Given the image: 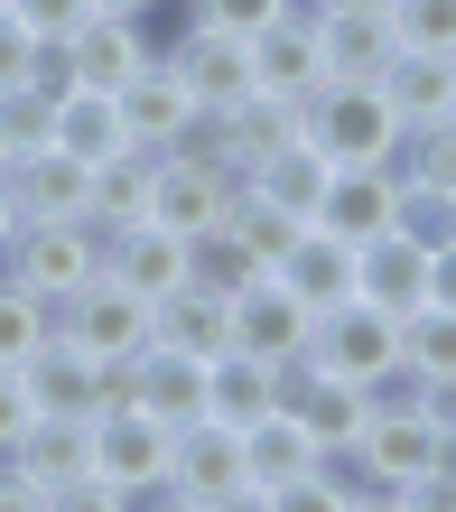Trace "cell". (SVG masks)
I'll return each instance as SVG.
<instances>
[{"label": "cell", "mask_w": 456, "mask_h": 512, "mask_svg": "<svg viewBox=\"0 0 456 512\" xmlns=\"http://www.w3.org/2000/svg\"><path fill=\"white\" fill-rule=\"evenodd\" d=\"M308 140L336 168H401L410 122L391 112L382 84H317V94H308Z\"/></svg>", "instance_id": "cell-1"}, {"label": "cell", "mask_w": 456, "mask_h": 512, "mask_svg": "<svg viewBox=\"0 0 456 512\" xmlns=\"http://www.w3.org/2000/svg\"><path fill=\"white\" fill-rule=\"evenodd\" d=\"M159 503H187V512H224V503H252V466H242V429L224 419H187L168 438V485Z\"/></svg>", "instance_id": "cell-2"}, {"label": "cell", "mask_w": 456, "mask_h": 512, "mask_svg": "<svg viewBox=\"0 0 456 512\" xmlns=\"http://www.w3.org/2000/svg\"><path fill=\"white\" fill-rule=\"evenodd\" d=\"M56 336H75L84 354H103V364H131V354L159 336V298H140L131 280H84L75 298H56Z\"/></svg>", "instance_id": "cell-3"}, {"label": "cell", "mask_w": 456, "mask_h": 512, "mask_svg": "<svg viewBox=\"0 0 456 512\" xmlns=\"http://www.w3.org/2000/svg\"><path fill=\"white\" fill-rule=\"evenodd\" d=\"M438 447H447V429H438L429 401H373V419H363V438H354V457H363V475L382 485V503H401L419 475L438 466Z\"/></svg>", "instance_id": "cell-4"}, {"label": "cell", "mask_w": 456, "mask_h": 512, "mask_svg": "<svg viewBox=\"0 0 456 512\" xmlns=\"http://www.w3.org/2000/svg\"><path fill=\"white\" fill-rule=\"evenodd\" d=\"M308 354H317L326 373H345V382H363V391H382L391 373H401V317L373 308V298H336V308H317Z\"/></svg>", "instance_id": "cell-5"}, {"label": "cell", "mask_w": 456, "mask_h": 512, "mask_svg": "<svg viewBox=\"0 0 456 512\" xmlns=\"http://www.w3.org/2000/svg\"><path fill=\"white\" fill-rule=\"evenodd\" d=\"M0 270H19L38 298H75L84 280H103V224L94 215H56V224H19V243Z\"/></svg>", "instance_id": "cell-6"}, {"label": "cell", "mask_w": 456, "mask_h": 512, "mask_svg": "<svg viewBox=\"0 0 456 512\" xmlns=\"http://www.w3.org/2000/svg\"><path fill=\"white\" fill-rule=\"evenodd\" d=\"M168 438H177V429H159L149 410L112 401V410L94 419V475H103L121 503H159V485H168Z\"/></svg>", "instance_id": "cell-7"}, {"label": "cell", "mask_w": 456, "mask_h": 512, "mask_svg": "<svg viewBox=\"0 0 456 512\" xmlns=\"http://www.w3.org/2000/svg\"><path fill=\"white\" fill-rule=\"evenodd\" d=\"M28 391H38V410H56V419H103L121 401V364L84 354L75 336H47L28 354Z\"/></svg>", "instance_id": "cell-8"}, {"label": "cell", "mask_w": 456, "mask_h": 512, "mask_svg": "<svg viewBox=\"0 0 456 512\" xmlns=\"http://www.w3.org/2000/svg\"><path fill=\"white\" fill-rule=\"evenodd\" d=\"M326 447L308 438V419L298 410H261L252 429H242V466H252V512H289V494L308 485V466Z\"/></svg>", "instance_id": "cell-9"}, {"label": "cell", "mask_w": 456, "mask_h": 512, "mask_svg": "<svg viewBox=\"0 0 456 512\" xmlns=\"http://www.w3.org/2000/svg\"><path fill=\"white\" fill-rule=\"evenodd\" d=\"M224 308H233V345H242V354H270V364L308 354V336H317V308L280 280V270H261V280H252V289H233Z\"/></svg>", "instance_id": "cell-10"}, {"label": "cell", "mask_w": 456, "mask_h": 512, "mask_svg": "<svg viewBox=\"0 0 456 512\" xmlns=\"http://www.w3.org/2000/svg\"><path fill=\"white\" fill-rule=\"evenodd\" d=\"M121 401H131V410H149L159 429H187V419H205V364L149 336L131 364H121Z\"/></svg>", "instance_id": "cell-11"}, {"label": "cell", "mask_w": 456, "mask_h": 512, "mask_svg": "<svg viewBox=\"0 0 456 512\" xmlns=\"http://www.w3.org/2000/svg\"><path fill=\"white\" fill-rule=\"evenodd\" d=\"M233 196H242V187H233L224 168H205V159H187V149H168L159 177H149V224H168V233H187V243H196V233L224 224Z\"/></svg>", "instance_id": "cell-12"}, {"label": "cell", "mask_w": 456, "mask_h": 512, "mask_svg": "<svg viewBox=\"0 0 456 512\" xmlns=\"http://www.w3.org/2000/svg\"><path fill=\"white\" fill-rule=\"evenodd\" d=\"M177 75H187V94L205 112H233V103H252L261 94V75H252V38H224V28H187L177 47H159Z\"/></svg>", "instance_id": "cell-13"}, {"label": "cell", "mask_w": 456, "mask_h": 512, "mask_svg": "<svg viewBox=\"0 0 456 512\" xmlns=\"http://www.w3.org/2000/svg\"><path fill=\"white\" fill-rule=\"evenodd\" d=\"M103 270L112 280H131L140 298H177L196 280V243L187 233H168V224H121L112 243H103Z\"/></svg>", "instance_id": "cell-14"}, {"label": "cell", "mask_w": 456, "mask_h": 512, "mask_svg": "<svg viewBox=\"0 0 456 512\" xmlns=\"http://www.w3.org/2000/svg\"><path fill=\"white\" fill-rule=\"evenodd\" d=\"M391 56H401L391 10H317V66H326V84H382Z\"/></svg>", "instance_id": "cell-15"}, {"label": "cell", "mask_w": 456, "mask_h": 512, "mask_svg": "<svg viewBox=\"0 0 456 512\" xmlns=\"http://www.w3.org/2000/svg\"><path fill=\"white\" fill-rule=\"evenodd\" d=\"M121 122H131V140H149V149H177V140H187V122H196V94H187V75H177L168 66V56H149V66L131 75V84H121Z\"/></svg>", "instance_id": "cell-16"}, {"label": "cell", "mask_w": 456, "mask_h": 512, "mask_svg": "<svg viewBox=\"0 0 456 512\" xmlns=\"http://www.w3.org/2000/svg\"><path fill=\"white\" fill-rule=\"evenodd\" d=\"M10 177V196H19V224H56V215H84V187H94V168L75 159V149H28V159L0 168Z\"/></svg>", "instance_id": "cell-17"}, {"label": "cell", "mask_w": 456, "mask_h": 512, "mask_svg": "<svg viewBox=\"0 0 456 512\" xmlns=\"http://www.w3.org/2000/svg\"><path fill=\"white\" fill-rule=\"evenodd\" d=\"M354 298H373V308L410 317L419 298H429V252H419L401 224L373 233V243H354Z\"/></svg>", "instance_id": "cell-18"}, {"label": "cell", "mask_w": 456, "mask_h": 512, "mask_svg": "<svg viewBox=\"0 0 456 512\" xmlns=\"http://www.w3.org/2000/svg\"><path fill=\"white\" fill-rule=\"evenodd\" d=\"M66 56H75V84H94V94H121V84H131V75H140L159 47L140 38V19H121V10H94V19H84L75 38H66Z\"/></svg>", "instance_id": "cell-19"}, {"label": "cell", "mask_w": 456, "mask_h": 512, "mask_svg": "<svg viewBox=\"0 0 456 512\" xmlns=\"http://www.w3.org/2000/svg\"><path fill=\"white\" fill-rule=\"evenodd\" d=\"M391 205H401V168H336L317 196V224L345 243H373V233H391Z\"/></svg>", "instance_id": "cell-20"}, {"label": "cell", "mask_w": 456, "mask_h": 512, "mask_svg": "<svg viewBox=\"0 0 456 512\" xmlns=\"http://www.w3.org/2000/svg\"><path fill=\"white\" fill-rule=\"evenodd\" d=\"M252 75H261V94H298L308 103L326 66H317V10H289V19H270L261 38H252Z\"/></svg>", "instance_id": "cell-21"}, {"label": "cell", "mask_w": 456, "mask_h": 512, "mask_svg": "<svg viewBox=\"0 0 456 512\" xmlns=\"http://www.w3.org/2000/svg\"><path fill=\"white\" fill-rule=\"evenodd\" d=\"M261 410H280V364H270V354L224 345L215 364H205V419H224V429H252Z\"/></svg>", "instance_id": "cell-22"}, {"label": "cell", "mask_w": 456, "mask_h": 512, "mask_svg": "<svg viewBox=\"0 0 456 512\" xmlns=\"http://www.w3.org/2000/svg\"><path fill=\"white\" fill-rule=\"evenodd\" d=\"M382 94H391V112H401L410 131L447 122V112H456V56H438V47H401V56L382 66Z\"/></svg>", "instance_id": "cell-23"}, {"label": "cell", "mask_w": 456, "mask_h": 512, "mask_svg": "<svg viewBox=\"0 0 456 512\" xmlns=\"http://www.w3.org/2000/svg\"><path fill=\"white\" fill-rule=\"evenodd\" d=\"M159 159H168V149L131 140L121 159H103V168H94V187H84V215L103 224V243H112L121 224H149V177H159Z\"/></svg>", "instance_id": "cell-24"}, {"label": "cell", "mask_w": 456, "mask_h": 512, "mask_svg": "<svg viewBox=\"0 0 456 512\" xmlns=\"http://www.w3.org/2000/svg\"><path fill=\"white\" fill-rule=\"evenodd\" d=\"M224 131H233L242 177H252L261 159H280V149L308 140V103H298V94H252V103H233V112H224Z\"/></svg>", "instance_id": "cell-25"}, {"label": "cell", "mask_w": 456, "mask_h": 512, "mask_svg": "<svg viewBox=\"0 0 456 512\" xmlns=\"http://www.w3.org/2000/svg\"><path fill=\"white\" fill-rule=\"evenodd\" d=\"M159 345H177V354H196V364H215V354L233 345V308H224V289H205V280H187L177 298H159Z\"/></svg>", "instance_id": "cell-26"}, {"label": "cell", "mask_w": 456, "mask_h": 512, "mask_svg": "<svg viewBox=\"0 0 456 512\" xmlns=\"http://www.w3.org/2000/svg\"><path fill=\"white\" fill-rule=\"evenodd\" d=\"M56 149H75L84 168H103L131 149V122H121V103L94 94V84H75V94H56Z\"/></svg>", "instance_id": "cell-27"}, {"label": "cell", "mask_w": 456, "mask_h": 512, "mask_svg": "<svg viewBox=\"0 0 456 512\" xmlns=\"http://www.w3.org/2000/svg\"><path fill=\"white\" fill-rule=\"evenodd\" d=\"M280 280L308 298V308H336V298H354V243H345V233H326V224H308V233L289 243Z\"/></svg>", "instance_id": "cell-28"}, {"label": "cell", "mask_w": 456, "mask_h": 512, "mask_svg": "<svg viewBox=\"0 0 456 512\" xmlns=\"http://www.w3.org/2000/svg\"><path fill=\"white\" fill-rule=\"evenodd\" d=\"M326 177H336V159H326L317 140H298V149H280V159H261V168H252V196H270V205H289V215H308V224H317Z\"/></svg>", "instance_id": "cell-29"}, {"label": "cell", "mask_w": 456, "mask_h": 512, "mask_svg": "<svg viewBox=\"0 0 456 512\" xmlns=\"http://www.w3.org/2000/svg\"><path fill=\"white\" fill-rule=\"evenodd\" d=\"M56 336V298H38L19 270H0V364H28Z\"/></svg>", "instance_id": "cell-30"}, {"label": "cell", "mask_w": 456, "mask_h": 512, "mask_svg": "<svg viewBox=\"0 0 456 512\" xmlns=\"http://www.w3.org/2000/svg\"><path fill=\"white\" fill-rule=\"evenodd\" d=\"M401 364H410L419 382H456V308L419 298V308L401 317Z\"/></svg>", "instance_id": "cell-31"}, {"label": "cell", "mask_w": 456, "mask_h": 512, "mask_svg": "<svg viewBox=\"0 0 456 512\" xmlns=\"http://www.w3.org/2000/svg\"><path fill=\"white\" fill-rule=\"evenodd\" d=\"M224 233H242V243L261 252V270H280V261H289V243L308 233V215H289V205H270V196L242 187V196L224 205Z\"/></svg>", "instance_id": "cell-32"}, {"label": "cell", "mask_w": 456, "mask_h": 512, "mask_svg": "<svg viewBox=\"0 0 456 512\" xmlns=\"http://www.w3.org/2000/svg\"><path fill=\"white\" fill-rule=\"evenodd\" d=\"M56 140V94L47 84H0V149L10 159H28V149Z\"/></svg>", "instance_id": "cell-33"}, {"label": "cell", "mask_w": 456, "mask_h": 512, "mask_svg": "<svg viewBox=\"0 0 456 512\" xmlns=\"http://www.w3.org/2000/svg\"><path fill=\"white\" fill-rule=\"evenodd\" d=\"M196 280L233 298V289H252V280H261V252L242 243V233H224V224H215V233H196Z\"/></svg>", "instance_id": "cell-34"}, {"label": "cell", "mask_w": 456, "mask_h": 512, "mask_svg": "<svg viewBox=\"0 0 456 512\" xmlns=\"http://www.w3.org/2000/svg\"><path fill=\"white\" fill-rule=\"evenodd\" d=\"M196 28H224V38H261L270 19H289V10H317V0H187Z\"/></svg>", "instance_id": "cell-35"}, {"label": "cell", "mask_w": 456, "mask_h": 512, "mask_svg": "<svg viewBox=\"0 0 456 512\" xmlns=\"http://www.w3.org/2000/svg\"><path fill=\"white\" fill-rule=\"evenodd\" d=\"M391 38L456 56V0H391Z\"/></svg>", "instance_id": "cell-36"}, {"label": "cell", "mask_w": 456, "mask_h": 512, "mask_svg": "<svg viewBox=\"0 0 456 512\" xmlns=\"http://www.w3.org/2000/svg\"><path fill=\"white\" fill-rule=\"evenodd\" d=\"M401 177H429V187H447V196H456V112H447V122H429V131H410Z\"/></svg>", "instance_id": "cell-37"}, {"label": "cell", "mask_w": 456, "mask_h": 512, "mask_svg": "<svg viewBox=\"0 0 456 512\" xmlns=\"http://www.w3.org/2000/svg\"><path fill=\"white\" fill-rule=\"evenodd\" d=\"M28 419H38V391H28V364H0V457H19Z\"/></svg>", "instance_id": "cell-38"}, {"label": "cell", "mask_w": 456, "mask_h": 512, "mask_svg": "<svg viewBox=\"0 0 456 512\" xmlns=\"http://www.w3.org/2000/svg\"><path fill=\"white\" fill-rule=\"evenodd\" d=\"M10 10H19L28 38H75V28L94 19V0H10Z\"/></svg>", "instance_id": "cell-39"}, {"label": "cell", "mask_w": 456, "mask_h": 512, "mask_svg": "<svg viewBox=\"0 0 456 512\" xmlns=\"http://www.w3.org/2000/svg\"><path fill=\"white\" fill-rule=\"evenodd\" d=\"M28 66H38V38H28L19 10L0 0V84H28Z\"/></svg>", "instance_id": "cell-40"}, {"label": "cell", "mask_w": 456, "mask_h": 512, "mask_svg": "<svg viewBox=\"0 0 456 512\" xmlns=\"http://www.w3.org/2000/svg\"><path fill=\"white\" fill-rule=\"evenodd\" d=\"M429 298H438V308H456V243L429 252Z\"/></svg>", "instance_id": "cell-41"}, {"label": "cell", "mask_w": 456, "mask_h": 512, "mask_svg": "<svg viewBox=\"0 0 456 512\" xmlns=\"http://www.w3.org/2000/svg\"><path fill=\"white\" fill-rule=\"evenodd\" d=\"M10 243H19V196H10V177H0V261H10Z\"/></svg>", "instance_id": "cell-42"}, {"label": "cell", "mask_w": 456, "mask_h": 512, "mask_svg": "<svg viewBox=\"0 0 456 512\" xmlns=\"http://www.w3.org/2000/svg\"><path fill=\"white\" fill-rule=\"evenodd\" d=\"M317 10H391V0H317Z\"/></svg>", "instance_id": "cell-43"}, {"label": "cell", "mask_w": 456, "mask_h": 512, "mask_svg": "<svg viewBox=\"0 0 456 512\" xmlns=\"http://www.w3.org/2000/svg\"><path fill=\"white\" fill-rule=\"evenodd\" d=\"M94 10H121V19H140V10H149V0H94Z\"/></svg>", "instance_id": "cell-44"}, {"label": "cell", "mask_w": 456, "mask_h": 512, "mask_svg": "<svg viewBox=\"0 0 456 512\" xmlns=\"http://www.w3.org/2000/svg\"><path fill=\"white\" fill-rule=\"evenodd\" d=\"M0 168H10V149H0Z\"/></svg>", "instance_id": "cell-45"}]
</instances>
